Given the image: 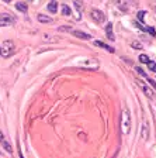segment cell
Listing matches in <instances>:
<instances>
[{"label": "cell", "instance_id": "obj_1", "mask_svg": "<svg viewBox=\"0 0 156 158\" xmlns=\"http://www.w3.org/2000/svg\"><path fill=\"white\" fill-rule=\"evenodd\" d=\"M14 52H16V45H14L13 41L7 40V41H4V43L0 45V55H2V58H9V56H11Z\"/></svg>", "mask_w": 156, "mask_h": 158}, {"label": "cell", "instance_id": "obj_2", "mask_svg": "<svg viewBox=\"0 0 156 158\" xmlns=\"http://www.w3.org/2000/svg\"><path fill=\"white\" fill-rule=\"evenodd\" d=\"M131 130V116L128 109H124L122 114H121V131L122 134H128Z\"/></svg>", "mask_w": 156, "mask_h": 158}, {"label": "cell", "instance_id": "obj_3", "mask_svg": "<svg viewBox=\"0 0 156 158\" xmlns=\"http://www.w3.org/2000/svg\"><path fill=\"white\" fill-rule=\"evenodd\" d=\"M14 23H16V19H14L11 14H9V13H2L0 14V27L13 26Z\"/></svg>", "mask_w": 156, "mask_h": 158}, {"label": "cell", "instance_id": "obj_4", "mask_svg": "<svg viewBox=\"0 0 156 158\" xmlns=\"http://www.w3.org/2000/svg\"><path fill=\"white\" fill-rule=\"evenodd\" d=\"M90 17L94 20L96 23H98V24H103L104 21H106V14H104L101 10H98V9H91Z\"/></svg>", "mask_w": 156, "mask_h": 158}, {"label": "cell", "instance_id": "obj_5", "mask_svg": "<svg viewBox=\"0 0 156 158\" xmlns=\"http://www.w3.org/2000/svg\"><path fill=\"white\" fill-rule=\"evenodd\" d=\"M72 34L78 38H82V40H91V35L87 33H83V31H78V30H72Z\"/></svg>", "mask_w": 156, "mask_h": 158}, {"label": "cell", "instance_id": "obj_6", "mask_svg": "<svg viewBox=\"0 0 156 158\" xmlns=\"http://www.w3.org/2000/svg\"><path fill=\"white\" fill-rule=\"evenodd\" d=\"M46 10H48L49 13H56V11H58V2H56V0L49 2L48 6H46Z\"/></svg>", "mask_w": 156, "mask_h": 158}, {"label": "cell", "instance_id": "obj_7", "mask_svg": "<svg viewBox=\"0 0 156 158\" xmlns=\"http://www.w3.org/2000/svg\"><path fill=\"white\" fill-rule=\"evenodd\" d=\"M16 9L21 13H27V10H28V6H27L26 2H17L16 3Z\"/></svg>", "mask_w": 156, "mask_h": 158}, {"label": "cell", "instance_id": "obj_8", "mask_svg": "<svg viewBox=\"0 0 156 158\" xmlns=\"http://www.w3.org/2000/svg\"><path fill=\"white\" fill-rule=\"evenodd\" d=\"M106 33H107L108 40H111V41L115 40V37H114V34H113V24L111 23H107V26H106Z\"/></svg>", "mask_w": 156, "mask_h": 158}, {"label": "cell", "instance_id": "obj_9", "mask_svg": "<svg viewBox=\"0 0 156 158\" xmlns=\"http://www.w3.org/2000/svg\"><path fill=\"white\" fill-rule=\"evenodd\" d=\"M138 85H139V86H141V89H142L143 92H145V95H146V96H149V98H153V93H152V90H150V89L148 88L146 85H143V83L141 82L139 79H138Z\"/></svg>", "mask_w": 156, "mask_h": 158}, {"label": "cell", "instance_id": "obj_10", "mask_svg": "<svg viewBox=\"0 0 156 158\" xmlns=\"http://www.w3.org/2000/svg\"><path fill=\"white\" fill-rule=\"evenodd\" d=\"M94 45L100 47V48H103V49H107L108 52H114V48H111V47L107 45V44H104L103 41H94Z\"/></svg>", "mask_w": 156, "mask_h": 158}, {"label": "cell", "instance_id": "obj_11", "mask_svg": "<svg viewBox=\"0 0 156 158\" xmlns=\"http://www.w3.org/2000/svg\"><path fill=\"white\" fill-rule=\"evenodd\" d=\"M37 19H38L39 23H46V24H48V23H52V21H54L51 17L44 16V14H38V16H37Z\"/></svg>", "mask_w": 156, "mask_h": 158}, {"label": "cell", "instance_id": "obj_12", "mask_svg": "<svg viewBox=\"0 0 156 158\" xmlns=\"http://www.w3.org/2000/svg\"><path fill=\"white\" fill-rule=\"evenodd\" d=\"M61 9H62V14H63V16H70L72 14V10L68 4H62Z\"/></svg>", "mask_w": 156, "mask_h": 158}, {"label": "cell", "instance_id": "obj_13", "mask_svg": "<svg viewBox=\"0 0 156 158\" xmlns=\"http://www.w3.org/2000/svg\"><path fill=\"white\" fill-rule=\"evenodd\" d=\"M73 4H75V7L78 9V11H83V9H85V4L82 3L80 0H73Z\"/></svg>", "mask_w": 156, "mask_h": 158}, {"label": "cell", "instance_id": "obj_14", "mask_svg": "<svg viewBox=\"0 0 156 158\" xmlns=\"http://www.w3.org/2000/svg\"><path fill=\"white\" fill-rule=\"evenodd\" d=\"M139 61H141V62H142V64H148V62H149V61H150V59H149V56H148V55H145V54H142V55H139Z\"/></svg>", "mask_w": 156, "mask_h": 158}, {"label": "cell", "instance_id": "obj_15", "mask_svg": "<svg viewBox=\"0 0 156 158\" xmlns=\"http://www.w3.org/2000/svg\"><path fill=\"white\" fill-rule=\"evenodd\" d=\"M2 143H3V145H4V148H6V151H7V152H13V148H11V145H10L9 143L6 141V140H3Z\"/></svg>", "mask_w": 156, "mask_h": 158}, {"label": "cell", "instance_id": "obj_16", "mask_svg": "<svg viewBox=\"0 0 156 158\" xmlns=\"http://www.w3.org/2000/svg\"><path fill=\"white\" fill-rule=\"evenodd\" d=\"M146 65H148V68H149L150 71H152V72H156V64L153 62V61H149V62H148Z\"/></svg>", "mask_w": 156, "mask_h": 158}, {"label": "cell", "instance_id": "obj_17", "mask_svg": "<svg viewBox=\"0 0 156 158\" xmlns=\"http://www.w3.org/2000/svg\"><path fill=\"white\" fill-rule=\"evenodd\" d=\"M145 13H146V11H143V10H141V11H138V19H139L141 24H143V17H145Z\"/></svg>", "mask_w": 156, "mask_h": 158}, {"label": "cell", "instance_id": "obj_18", "mask_svg": "<svg viewBox=\"0 0 156 158\" xmlns=\"http://www.w3.org/2000/svg\"><path fill=\"white\" fill-rule=\"evenodd\" d=\"M131 45H132V48H135V49H141V48H142V45H141L139 43H137V41H134Z\"/></svg>", "mask_w": 156, "mask_h": 158}, {"label": "cell", "instance_id": "obj_19", "mask_svg": "<svg viewBox=\"0 0 156 158\" xmlns=\"http://www.w3.org/2000/svg\"><path fill=\"white\" fill-rule=\"evenodd\" d=\"M146 81H148V83H150V85H152L153 88L156 89V82H155V81H153V79H150V78H146Z\"/></svg>", "mask_w": 156, "mask_h": 158}, {"label": "cell", "instance_id": "obj_20", "mask_svg": "<svg viewBox=\"0 0 156 158\" xmlns=\"http://www.w3.org/2000/svg\"><path fill=\"white\" fill-rule=\"evenodd\" d=\"M3 140H4V135H3V133L0 131V141H3Z\"/></svg>", "mask_w": 156, "mask_h": 158}, {"label": "cell", "instance_id": "obj_21", "mask_svg": "<svg viewBox=\"0 0 156 158\" xmlns=\"http://www.w3.org/2000/svg\"><path fill=\"white\" fill-rule=\"evenodd\" d=\"M4 3H11V2H13V0H3Z\"/></svg>", "mask_w": 156, "mask_h": 158}, {"label": "cell", "instance_id": "obj_22", "mask_svg": "<svg viewBox=\"0 0 156 158\" xmlns=\"http://www.w3.org/2000/svg\"><path fill=\"white\" fill-rule=\"evenodd\" d=\"M0 58H2V55H0Z\"/></svg>", "mask_w": 156, "mask_h": 158}]
</instances>
